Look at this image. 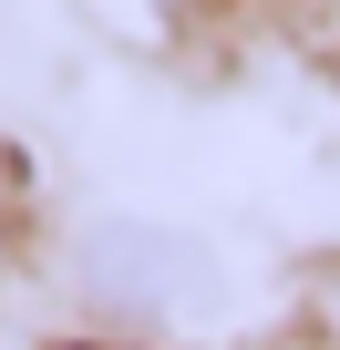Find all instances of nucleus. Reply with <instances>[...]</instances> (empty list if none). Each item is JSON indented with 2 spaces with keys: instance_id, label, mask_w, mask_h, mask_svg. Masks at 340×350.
<instances>
[{
  "instance_id": "f257e3e1",
  "label": "nucleus",
  "mask_w": 340,
  "mask_h": 350,
  "mask_svg": "<svg viewBox=\"0 0 340 350\" xmlns=\"http://www.w3.org/2000/svg\"><path fill=\"white\" fill-rule=\"evenodd\" d=\"M207 278H217V258L196 237H176V227H114L93 247V288L124 299V309H186Z\"/></svg>"
}]
</instances>
